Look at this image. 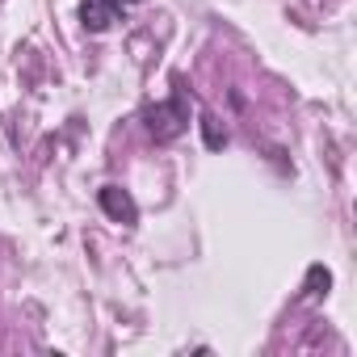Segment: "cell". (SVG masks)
Returning <instances> with one entry per match:
<instances>
[{"mask_svg": "<svg viewBox=\"0 0 357 357\" xmlns=\"http://www.w3.org/2000/svg\"><path fill=\"white\" fill-rule=\"evenodd\" d=\"M143 126L155 143H172V139H181L190 130V101L181 93H172L168 101H155L147 114H143Z\"/></svg>", "mask_w": 357, "mask_h": 357, "instance_id": "6da1fadb", "label": "cell"}, {"mask_svg": "<svg viewBox=\"0 0 357 357\" xmlns=\"http://www.w3.org/2000/svg\"><path fill=\"white\" fill-rule=\"evenodd\" d=\"M97 206L114 219V223H139V206H135V198L122 190V185H101L97 190Z\"/></svg>", "mask_w": 357, "mask_h": 357, "instance_id": "7a4b0ae2", "label": "cell"}, {"mask_svg": "<svg viewBox=\"0 0 357 357\" xmlns=\"http://www.w3.org/2000/svg\"><path fill=\"white\" fill-rule=\"evenodd\" d=\"M80 22H84L93 34H101V30H109V26L118 22V13L105 5V0H84V5H80Z\"/></svg>", "mask_w": 357, "mask_h": 357, "instance_id": "3957f363", "label": "cell"}, {"mask_svg": "<svg viewBox=\"0 0 357 357\" xmlns=\"http://www.w3.org/2000/svg\"><path fill=\"white\" fill-rule=\"evenodd\" d=\"M328 286H332V273H328L324 265H311V273H307V290H311V294H328Z\"/></svg>", "mask_w": 357, "mask_h": 357, "instance_id": "277c9868", "label": "cell"}, {"mask_svg": "<svg viewBox=\"0 0 357 357\" xmlns=\"http://www.w3.org/2000/svg\"><path fill=\"white\" fill-rule=\"evenodd\" d=\"M198 126H202V135H206V147H223V143H227V135L215 126V118H211V114H202V122H198Z\"/></svg>", "mask_w": 357, "mask_h": 357, "instance_id": "5b68a950", "label": "cell"}, {"mask_svg": "<svg viewBox=\"0 0 357 357\" xmlns=\"http://www.w3.org/2000/svg\"><path fill=\"white\" fill-rule=\"evenodd\" d=\"M105 5H109V9H114V13H122V9H126V5H139V0H105Z\"/></svg>", "mask_w": 357, "mask_h": 357, "instance_id": "8992f818", "label": "cell"}]
</instances>
